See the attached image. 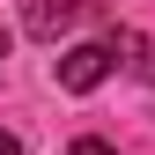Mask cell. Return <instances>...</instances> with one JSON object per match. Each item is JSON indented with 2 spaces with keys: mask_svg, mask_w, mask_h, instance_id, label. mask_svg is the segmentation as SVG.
I'll list each match as a JSON object with an SVG mask.
<instances>
[{
  "mask_svg": "<svg viewBox=\"0 0 155 155\" xmlns=\"http://www.w3.org/2000/svg\"><path fill=\"white\" fill-rule=\"evenodd\" d=\"M111 67H118L111 45H67V52H59V89H67V96H89V89L111 81Z\"/></svg>",
  "mask_w": 155,
  "mask_h": 155,
  "instance_id": "cell-1",
  "label": "cell"
},
{
  "mask_svg": "<svg viewBox=\"0 0 155 155\" xmlns=\"http://www.w3.org/2000/svg\"><path fill=\"white\" fill-rule=\"evenodd\" d=\"M74 15H81V0H22V30L30 37H59Z\"/></svg>",
  "mask_w": 155,
  "mask_h": 155,
  "instance_id": "cell-2",
  "label": "cell"
},
{
  "mask_svg": "<svg viewBox=\"0 0 155 155\" xmlns=\"http://www.w3.org/2000/svg\"><path fill=\"white\" fill-rule=\"evenodd\" d=\"M111 52H126V67L140 74V81H155V45H148V37H133V30H126V37H111Z\"/></svg>",
  "mask_w": 155,
  "mask_h": 155,
  "instance_id": "cell-3",
  "label": "cell"
},
{
  "mask_svg": "<svg viewBox=\"0 0 155 155\" xmlns=\"http://www.w3.org/2000/svg\"><path fill=\"white\" fill-rule=\"evenodd\" d=\"M74 155H118L111 140H96V133H81V140H74Z\"/></svg>",
  "mask_w": 155,
  "mask_h": 155,
  "instance_id": "cell-4",
  "label": "cell"
},
{
  "mask_svg": "<svg viewBox=\"0 0 155 155\" xmlns=\"http://www.w3.org/2000/svg\"><path fill=\"white\" fill-rule=\"evenodd\" d=\"M0 155H22V140H15V133H0Z\"/></svg>",
  "mask_w": 155,
  "mask_h": 155,
  "instance_id": "cell-5",
  "label": "cell"
},
{
  "mask_svg": "<svg viewBox=\"0 0 155 155\" xmlns=\"http://www.w3.org/2000/svg\"><path fill=\"white\" fill-rule=\"evenodd\" d=\"M0 59H8V30H0Z\"/></svg>",
  "mask_w": 155,
  "mask_h": 155,
  "instance_id": "cell-6",
  "label": "cell"
}]
</instances>
